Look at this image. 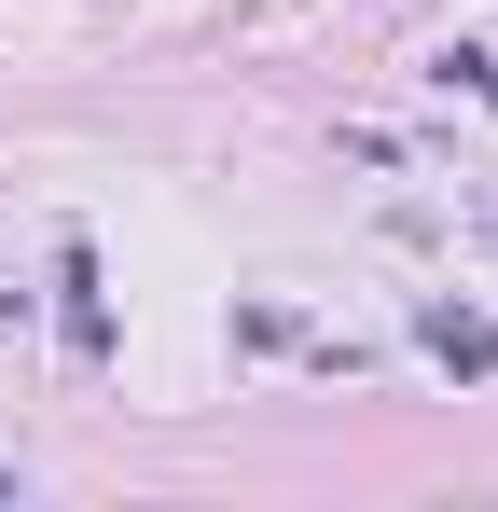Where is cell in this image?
Instances as JSON below:
<instances>
[{"mask_svg": "<svg viewBox=\"0 0 498 512\" xmlns=\"http://www.w3.org/2000/svg\"><path fill=\"white\" fill-rule=\"evenodd\" d=\"M0 499H14V457H0Z\"/></svg>", "mask_w": 498, "mask_h": 512, "instance_id": "cell-4", "label": "cell"}, {"mask_svg": "<svg viewBox=\"0 0 498 512\" xmlns=\"http://www.w3.org/2000/svg\"><path fill=\"white\" fill-rule=\"evenodd\" d=\"M415 346H429L443 374H498V319H485V305H429V319H415Z\"/></svg>", "mask_w": 498, "mask_h": 512, "instance_id": "cell-2", "label": "cell"}, {"mask_svg": "<svg viewBox=\"0 0 498 512\" xmlns=\"http://www.w3.org/2000/svg\"><path fill=\"white\" fill-rule=\"evenodd\" d=\"M443 84H471V97L498 111V56H471V42H457V56H443Z\"/></svg>", "mask_w": 498, "mask_h": 512, "instance_id": "cell-3", "label": "cell"}, {"mask_svg": "<svg viewBox=\"0 0 498 512\" xmlns=\"http://www.w3.org/2000/svg\"><path fill=\"white\" fill-rule=\"evenodd\" d=\"M56 333H70V360H83V374L111 360V305H97V250H83V236L56 250Z\"/></svg>", "mask_w": 498, "mask_h": 512, "instance_id": "cell-1", "label": "cell"}, {"mask_svg": "<svg viewBox=\"0 0 498 512\" xmlns=\"http://www.w3.org/2000/svg\"><path fill=\"white\" fill-rule=\"evenodd\" d=\"M0 319H14V291H0Z\"/></svg>", "mask_w": 498, "mask_h": 512, "instance_id": "cell-5", "label": "cell"}]
</instances>
